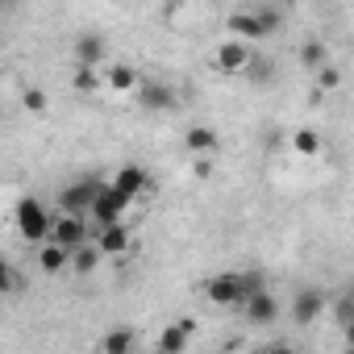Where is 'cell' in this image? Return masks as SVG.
Here are the masks:
<instances>
[{"instance_id":"obj_1","label":"cell","mask_w":354,"mask_h":354,"mask_svg":"<svg viewBox=\"0 0 354 354\" xmlns=\"http://www.w3.org/2000/svg\"><path fill=\"white\" fill-rule=\"evenodd\" d=\"M263 288V275L259 271H225V275H213L209 283H205V296L213 300V304H221V308H230V304H242L250 292H259Z\"/></svg>"},{"instance_id":"obj_2","label":"cell","mask_w":354,"mask_h":354,"mask_svg":"<svg viewBox=\"0 0 354 354\" xmlns=\"http://www.w3.org/2000/svg\"><path fill=\"white\" fill-rule=\"evenodd\" d=\"M230 38H242V42H263V38H271L275 30H279V13L275 9H238V13H230Z\"/></svg>"},{"instance_id":"obj_3","label":"cell","mask_w":354,"mask_h":354,"mask_svg":"<svg viewBox=\"0 0 354 354\" xmlns=\"http://www.w3.org/2000/svg\"><path fill=\"white\" fill-rule=\"evenodd\" d=\"M13 221H17V234L26 238V242H46L50 238V209L38 201V196H21L17 205H13Z\"/></svg>"},{"instance_id":"obj_4","label":"cell","mask_w":354,"mask_h":354,"mask_svg":"<svg viewBox=\"0 0 354 354\" xmlns=\"http://www.w3.org/2000/svg\"><path fill=\"white\" fill-rule=\"evenodd\" d=\"M125 213H129V196H125V192H117L113 184H100L96 201L88 205V221H92V230L113 225V221H125Z\"/></svg>"},{"instance_id":"obj_5","label":"cell","mask_w":354,"mask_h":354,"mask_svg":"<svg viewBox=\"0 0 354 354\" xmlns=\"http://www.w3.org/2000/svg\"><path fill=\"white\" fill-rule=\"evenodd\" d=\"M50 242L75 250L84 242H92V221L84 213H63V217H50Z\"/></svg>"},{"instance_id":"obj_6","label":"cell","mask_w":354,"mask_h":354,"mask_svg":"<svg viewBox=\"0 0 354 354\" xmlns=\"http://www.w3.org/2000/svg\"><path fill=\"white\" fill-rule=\"evenodd\" d=\"M133 96H138V104H142L146 113H171L175 104H180L175 88H171V84H162V80H138Z\"/></svg>"},{"instance_id":"obj_7","label":"cell","mask_w":354,"mask_h":354,"mask_svg":"<svg viewBox=\"0 0 354 354\" xmlns=\"http://www.w3.org/2000/svg\"><path fill=\"white\" fill-rule=\"evenodd\" d=\"M250 50H254V46L242 42V38H225V42H217V50H213V71H221V75H242Z\"/></svg>"},{"instance_id":"obj_8","label":"cell","mask_w":354,"mask_h":354,"mask_svg":"<svg viewBox=\"0 0 354 354\" xmlns=\"http://www.w3.org/2000/svg\"><path fill=\"white\" fill-rule=\"evenodd\" d=\"M129 225L125 221H113V225H100V230H92V246L100 250V259H121V254H129Z\"/></svg>"},{"instance_id":"obj_9","label":"cell","mask_w":354,"mask_h":354,"mask_svg":"<svg viewBox=\"0 0 354 354\" xmlns=\"http://www.w3.org/2000/svg\"><path fill=\"white\" fill-rule=\"evenodd\" d=\"M100 184L104 180H75V184H67L63 192H59V205H63V213H84L88 217V205L96 201V192H100Z\"/></svg>"},{"instance_id":"obj_10","label":"cell","mask_w":354,"mask_h":354,"mask_svg":"<svg viewBox=\"0 0 354 354\" xmlns=\"http://www.w3.org/2000/svg\"><path fill=\"white\" fill-rule=\"evenodd\" d=\"M325 292L321 288H300L296 296H292V321L296 325H313V321H321V313H325Z\"/></svg>"},{"instance_id":"obj_11","label":"cell","mask_w":354,"mask_h":354,"mask_svg":"<svg viewBox=\"0 0 354 354\" xmlns=\"http://www.w3.org/2000/svg\"><path fill=\"white\" fill-rule=\"evenodd\" d=\"M242 304H246V321H250V325H275V321H279V300H275L267 288L250 292Z\"/></svg>"},{"instance_id":"obj_12","label":"cell","mask_w":354,"mask_h":354,"mask_svg":"<svg viewBox=\"0 0 354 354\" xmlns=\"http://www.w3.org/2000/svg\"><path fill=\"white\" fill-rule=\"evenodd\" d=\"M109 184L133 201V196H142V192L150 188V171H146V167H138V162H125V167H117V175H113Z\"/></svg>"},{"instance_id":"obj_13","label":"cell","mask_w":354,"mask_h":354,"mask_svg":"<svg viewBox=\"0 0 354 354\" xmlns=\"http://www.w3.org/2000/svg\"><path fill=\"white\" fill-rule=\"evenodd\" d=\"M192 333H196V321H188V317L175 321V325H167V329L158 333V354H180Z\"/></svg>"},{"instance_id":"obj_14","label":"cell","mask_w":354,"mask_h":354,"mask_svg":"<svg viewBox=\"0 0 354 354\" xmlns=\"http://www.w3.org/2000/svg\"><path fill=\"white\" fill-rule=\"evenodd\" d=\"M184 146H188V154H217L221 150V133L213 125H188Z\"/></svg>"},{"instance_id":"obj_15","label":"cell","mask_w":354,"mask_h":354,"mask_svg":"<svg viewBox=\"0 0 354 354\" xmlns=\"http://www.w3.org/2000/svg\"><path fill=\"white\" fill-rule=\"evenodd\" d=\"M104 55H109V42L100 34H80L75 38V63L80 67H96V63H104Z\"/></svg>"},{"instance_id":"obj_16","label":"cell","mask_w":354,"mask_h":354,"mask_svg":"<svg viewBox=\"0 0 354 354\" xmlns=\"http://www.w3.org/2000/svg\"><path fill=\"white\" fill-rule=\"evenodd\" d=\"M38 267H42L46 275H59V271H67V267H71V250L46 238V242H38Z\"/></svg>"},{"instance_id":"obj_17","label":"cell","mask_w":354,"mask_h":354,"mask_svg":"<svg viewBox=\"0 0 354 354\" xmlns=\"http://www.w3.org/2000/svg\"><path fill=\"white\" fill-rule=\"evenodd\" d=\"M242 75H250V84H254V88H267V84L275 80V63H271L267 55H259V50H250V59H246V67H242Z\"/></svg>"},{"instance_id":"obj_18","label":"cell","mask_w":354,"mask_h":354,"mask_svg":"<svg viewBox=\"0 0 354 354\" xmlns=\"http://www.w3.org/2000/svg\"><path fill=\"white\" fill-rule=\"evenodd\" d=\"M138 80H142V75H138L133 67H125V63H117V67L109 71V80H104V88H113V92H133V88H138Z\"/></svg>"},{"instance_id":"obj_19","label":"cell","mask_w":354,"mask_h":354,"mask_svg":"<svg viewBox=\"0 0 354 354\" xmlns=\"http://www.w3.org/2000/svg\"><path fill=\"white\" fill-rule=\"evenodd\" d=\"M71 88H75L80 96H96V92L104 88V80L96 75V67H80V71L71 75Z\"/></svg>"},{"instance_id":"obj_20","label":"cell","mask_w":354,"mask_h":354,"mask_svg":"<svg viewBox=\"0 0 354 354\" xmlns=\"http://www.w3.org/2000/svg\"><path fill=\"white\" fill-rule=\"evenodd\" d=\"M292 150H296V154H304V158L321 154V133H317V129H308V125H304V129H296V133H292Z\"/></svg>"},{"instance_id":"obj_21","label":"cell","mask_w":354,"mask_h":354,"mask_svg":"<svg viewBox=\"0 0 354 354\" xmlns=\"http://www.w3.org/2000/svg\"><path fill=\"white\" fill-rule=\"evenodd\" d=\"M71 267H75L80 275H88V271H96V267H100V250H96L92 242H84V246H75V250H71Z\"/></svg>"},{"instance_id":"obj_22","label":"cell","mask_w":354,"mask_h":354,"mask_svg":"<svg viewBox=\"0 0 354 354\" xmlns=\"http://www.w3.org/2000/svg\"><path fill=\"white\" fill-rule=\"evenodd\" d=\"M100 350H104V354H129V350H133V333H129V329H113V333L100 337Z\"/></svg>"},{"instance_id":"obj_23","label":"cell","mask_w":354,"mask_h":354,"mask_svg":"<svg viewBox=\"0 0 354 354\" xmlns=\"http://www.w3.org/2000/svg\"><path fill=\"white\" fill-rule=\"evenodd\" d=\"M300 63H304V67H313V71H317V67H321V63H325V46H321V42H317V38H313V42H304V46H300Z\"/></svg>"},{"instance_id":"obj_24","label":"cell","mask_w":354,"mask_h":354,"mask_svg":"<svg viewBox=\"0 0 354 354\" xmlns=\"http://www.w3.org/2000/svg\"><path fill=\"white\" fill-rule=\"evenodd\" d=\"M21 104H26L30 113H46V104H50V96H46L42 88H26V92H21Z\"/></svg>"},{"instance_id":"obj_25","label":"cell","mask_w":354,"mask_h":354,"mask_svg":"<svg viewBox=\"0 0 354 354\" xmlns=\"http://www.w3.org/2000/svg\"><path fill=\"white\" fill-rule=\"evenodd\" d=\"M337 80H342V75H337V67H329V63H321V67H317V88H321V92L337 88Z\"/></svg>"},{"instance_id":"obj_26","label":"cell","mask_w":354,"mask_h":354,"mask_svg":"<svg viewBox=\"0 0 354 354\" xmlns=\"http://www.w3.org/2000/svg\"><path fill=\"white\" fill-rule=\"evenodd\" d=\"M333 317H337V325H342V329L350 333V325H354V300H350V296H342V300H337V313H333Z\"/></svg>"},{"instance_id":"obj_27","label":"cell","mask_w":354,"mask_h":354,"mask_svg":"<svg viewBox=\"0 0 354 354\" xmlns=\"http://www.w3.org/2000/svg\"><path fill=\"white\" fill-rule=\"evenodd\" d=\"M13 288H17V271L9 267V259H5V254H0V296L13 292Z\"/></svg>"},{"instance_id":"obj_28","label":"cell","mask_w":354,"mask_h":354,"mask_svg":"<svg viewBox=\"0 0 354 354\" xmlns=\"http://www.w3.org/2000/svg\"><path fill=\"white\" fill-rule=\"evenodd\" d=\"M0 13H5V0H0Z\"/></svg>"}]
</instances>
